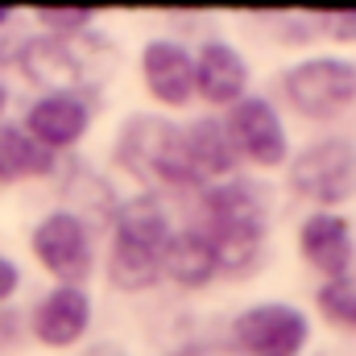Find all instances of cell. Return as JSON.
<instances>
[{
  "label": "cell",
  "instance_id": "obj_1",
  "mask_svg": "<svg viewBox=\"0 0 356 356\" xmlns=\"http://www.w3.org/2000/svg\"><path fill=\"white\" fill-rule=\"evenodd\" d=\"M170 241L166 216L154 199H133L116 216V253H112V282L124 290H141L154 282L162 266V249Z\"/></svg>",
  "mask_w": 356,
  "mask_h": 356
},
{
  "label": "cell",
  "instance_id": "obj_2",
  "mask_svg": "<svg viewBox=\"0 0 356 356\" xmlns=\"http://www.w3.org/2000/svg\"><path fill=\"white\" fill-rule=\"evenodd\" d=\"M203 241L216 253V266L241 269L253 261L261 245V211L245 186H216L207 191V232Z\"/></svg>",
  "mask_w": 356,
  "mask_h": 356
},
{
  "label": "cell",
  "instance_id": "obj_3",
  "mask_svg": "<svg viewBox=\"0 0 356 356\" xmlns=\"http://www.w3.org/2000/svg\"><path fill=\"white\" fill-rule=\"evenodd\" d=\"M120 162L133 175H154L162 182H191V158H186V141L175 124L158 120V116H141L124 129L120 137Z\"/></svg>",
  "mask_w": 356,
  "mask_h": 356
},
{
  "label": "cell",
  "instance_id": "obj_4",
  "mask_svg": "<svg viewBox=\"0 0 356 356\" xmlns=\"http://www.w3.org/2000/svg\"><path fill=\"white\" fill-rule=\"evenodd\" d=\"M294 186L315 203H340L356 191V145L319 141L294 162Z\"/></svg>",
  "mask_w": 356,
  "mask_h": 356
},
{
  "label": "cell",
  "instance_id": "obj_5",
  "mask_svg": "<svg viewBox=\"0 0 356 356\" xmlns=\"http://www.w3.org/2000/svg\"><path fill=\"white\" fill-rule=\"evenodd\" d=\"M286 95L307 116H332L356 95V67L340 58H315L286 75Z\"/></svg>",
  "mask_w": 356,
  "mask_h": 356
},
{
  "label": "cell",
  "instance_id": "obj_6",
  "mask_svg": "<svg viewBox=\"0 0 356 356\" xmlns=\"http://www.w3.org/2000/svg\"><path fill=\"white\" fill-rule=\"evenodd\" d=\"M236 340L249 356H294L307 340V319L290 307H253L236 319Z\"/></svg>",
  "mask_w": 356,
  "mask_h": 356
},
{
  "label": "cell",
  "instance_id": "obj_7",
  "mask_svg": "<svg viewBox=\"0 0 356 356\" xmlns=\"http://www.w3.org/2000/svg\"><path fill=\"white\" fill-rule=\"evenodd\" d=\"M38 261L58 277H83L91 266V241L75 216H50L33 232Z\"/></svg>",
  "mask_w": 356,
  "mask_h": 356
},
{
  "label": "cell",
  "instance_id": "obj_8",
  "mask_svg": "<svg viewBox=\"0 0 356 356\" xmlns=\"http://www.w3.org/2000/svg\"><path fill=\"white\" fill-rule=\"evenodd\" d=\"M232 141L261 166H277L286 158V133L266 99H241L232 108Z\"/></svg>",
  "mask_w": 356,
  "mask_h": 356
},
{
  "label": "cell",
  "instance_id": "obj_9",
  "mask_svg": "<svg viewBox=\"0 0 356 356\" xmlns=\"http://www.w3.org/2000/svg\"><path fill=\"white\" fill-rule=\"evenodd\" d=\"M88 319H91L88 298H83L75 286H63V290H54V294H46V298L38 302L33 332H38V340L54 344V348H67V344H75V340L83 336Z\"/></svg>",
  "mask_w": 356,
  "mask_h": 356
},
{
  "label": "cell",
  "instance_id": "obj_10",
  "mask_svg": "<svg viewBox=\"0 0 356 356\" xmlns=\"http://www.w3.org/2000/svg\"><path fill=\"white\" fill-rule=\"evenodd\" d=\"M141 71H145L149 91H154L162 104H182V99L191 95V88H195V67H191V58L182 54V46H175V42H154V46H145Z\"/></svg>",
  "mask_w": 356,
  "mask_h": 356
},
{
  "label": "cell",
  "instance_id": "obj_11",
  "mask_svg": "<svg viewBox=\"0 0 356 356\" xmlns=\"http://www.w3.org/2000/svg\"><path fill=\"white\" fill-rule=\"evenodd\" d=\"M195 88L203 91L211 104H232L245 91V63L232 46L224 42H207L199 50V67H195Z\"/></svg>",
  "mask_w": 356,
  "mask_h": 356
},
{
  "label": "cell",
  "instance_id": "obj_12",
  "mask_svg": "<svg viewBox=\"0 0 356 356\" xmlns=\"http://www.w3.org/2000/svg\"><path fill=\"white\" fill-rule=\"evenodd\" d=\"M88 129V104L75 95H46L29 112V133L38 145H71Z\"/></svg>",
  "mask_w": 356,
  "mask_h": 356
},
{
  "label": "cell",
  "instance_id": "obj_13",
  "mask_svg": "<svg viewBox=\"0 0 356 356\" xmlns=\"http://www.w3.org/2000/svg\"><path fill=\"white\" fill-rule=\"evenodd\" d=\"M302 253L311 266H319L323 273H344L348 269V253H353V241H348V224L340 216H311L302 224Z\"/></svg>",
  "mask_w": 356,
  "mask_h": 356
},
{
  "label": "cell",
  "instance_id": "obj_14",
  "mask_svg": "<svg viewBox=\"0 0 356 356\" xmlns=\"http://www.w3.org/2000/svg\"><path fill=\"white\" fill-rule=\"evenodd\" d=\"M162 266L166 273L182 282V286H203L216 277V253L211 245L203 241V232H182V236H170L166 249H162Z\"/></svg>",
  "mask_w": 356,
  "mask_h": 356
},
{
  "label": "cell",
  "instance_id": "obj_15",
  "mask_svg": "<svg viewBox=\"0 0 356 356\" xmlns=\"http://www.w3.org/2000/svg\"><path fill=\"white\" fill-rule=\"evenodd\" d=\"M50 166V149L38 145L25 129L4 124L0 129V178H25V175H42Z\"/></svg>",
  "mask_w": 356,
  "mask_h": 356
},
{
  "label": "cell",
  "instance_id": "obj_16",
  "mask_svg": "<svg viewBox=\"0 0 356 356\" xmlns=\"http://www.w3.org/2000/svg\"><path fill=\"white\" fill-rule=\"evenodd\" d=\"M182 141H186V158L195 175H224L232 166V145L224 141V129L216 120H199Z\"/></svg>",
  "mask_w": 356,
  "mask_h": 356
},
{
  "label": "cell",
  "instance_id": "obj_17",
  "mask_svg": "<svg viewBox=\"0 0 356 356\" xmlns=\"http://www.w3.org/2000/svg\"><path fill=\"white\" fill-rule=\"evenodd\" d=\"M319 307L332 323H344V327H356V286L348 277H332L323 290H319Z\"/></svg>",
  "mask_w": 356,
  "mask_h": 356
},
{
  "label": "cell",
  "instance_id": "obj_18",
  "mask_svg": "<svg viewBox=\"0 0 356 356\" xmlns=\"http://www.w3.org/2000/svg\"><path fill=\"white\" fill-rule=\"evenodd\" d=\"M42 21L54 25V29H79L88 21V13H50V8H42Z\"/></svg>",
  "mask_w": 356,
  "mask_h": 356
},
{
  "label": "cell",
  "instance_id": "obj_19",
  "mask_svg": "<svg viewBox=\"0 0 356 356\" xmlns=\"http://www.w3.org/2000/svg\"><path fill=\"white\" fill-rule=\"evenodd\" d=\"M323 25H327L336 38H356V13H336V17H323Z\"/></svg>",
  "mask_w": 356,
  "mask_h": 356
},
{
  "label": "cell",
  "instance_id": "obj_20",
  "mask_svg": "<svg viewBox=\"0 0 356 356\" xmlns=\"http://www.w3.org/2000/svg\"><path fill=\"white\" fill-rule=\"evenodd\" d=\"M13 290H17V269L8 261H0V298H8Z\"/></svg>",
  "mask_w": 356,
  "mask_h": 356
},
{
  "label": "cell",
  "instance_id": "obj_21",
  "mask_svg": "<svg viewBox=\"0 0 356 356\" xmlns=\"http://www.w3.org/2000/svg\"><path fill=\"white\" fill-rule=\"evenodd\" d=\"M182 356H245V353H236V348H191Z\"/></svg>",
  "mask_w": 356,
  "mask_h": 356
},
{
  "label": "cell",
  "instance_id": "obj_22",
  "mask_svg": "<svg viewBox=\"0 0 356 356\" xmlns=\"http://www.w3.org/2000/svg\"><path fill=\"white\" fill-rule=\"evenodd\" d=\"M88 356H120V353H108V348H95V353H88Z\"/></svg>",
  "mask_w": 356,
  "mask_h": 356
},
{
  "label": "cell",
  "instance_id": "obj_23",
  "mask_svg": "<svg viewBox=\"0 0 356 356\" xmlns=\"http://www.w3.org/2000/svg\"><path fill=\"white\" fill-rule=\"evenodd\" d=\"M4 17H8V8H0V21H4Z\"/></svg>",
  "mask_w": 356,
  "mask_h": 356
},
{
  "label": "cell",
  "instance_id": "obj_24",
  "mask_svg": "<svg viewBox=\"0 0 356 356\" xmlns=\"http://www.w3.org/2000/svg\"><path fill=\"white\" fill-rule=\"evenodd\" d=\"M0 108H4V88H0Z\"/></svg>",
  "mask_w": 356,
  "mask_h": 356
}]
</instances>
